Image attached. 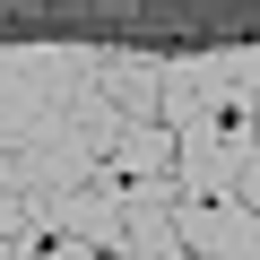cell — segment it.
I'll use <instances>...</instances> for the list:
<instances>
[{
  "label": "cell",
  "instance_id": "obj_3",
  "mask_svg": "<svg viewBox=\"0 0 260 260\" xmlns=\"http://www.w3.org/2000/svg\"><path fill=\"white\" fill-rule=\"evenodd\" d=\"M243 208H251V217H260V156H251V165H243Z\"/></svg>",
  "mask_w": 260,
  "mask_h": 260
},
{
  "label": "cell",
  "instance_id": "obj_1",
  "mask_svg": "<svg viewBox=\"0 0 260 260\" xmlns=\"http://www.w3.org/2000/svg\"><path fill=\"white\" fill-rule=\"evenodd\" d=\"M95 87H104L130 121H156V104H165V52L121 44V52H104V61H95Z\"/></svg>",
  "mask_w": 260,
  "mask_h": 260
},
{
  "label": "cell",
  "instance_id": "obj_4",
  "mask_svg": "<svg viewBox=\"0 0 260 260\" xmlns=\"http://www.w3.org/2000/svg\"><path fill=\"white\" fill-rule=\"evenodd\" d=\"M191 260H200V251H191Z\"/></svg>",
  "mask_w": 260,
  "mask_h": 260
},
{
  "label": "cell",
  "instance_id": "obj_2",
  "mask_svg": "<svg viewBox=\"0 0 260 260\" xmlns=\"http://www.w3.org/2000/svg\"><path fill=\"white\" fill-rule=\"evenodd\" d=\"M174 165H182L174 121H121V139H113V156H104L113 182H174Z\"/></svg>",
  "mask_w": 260,
  "mask_h": 260
}]
</instances>
